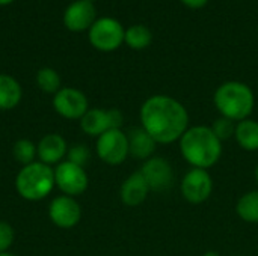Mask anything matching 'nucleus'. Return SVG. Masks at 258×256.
Masks as SVG:
<instances>
[{
	"mask_svg": "<svg viewBox=\"0 0 258 256\" xmlns=\"http://www.w3.org/2000/svg\"><path fill=\"white\" fill-rule=\"evenodd\" d=\"M141 127L162 145L181 139L189 128L186 107L169 95H151L141 106Z\"/></svg>",
	"mask_w": 258,
	"mask_h": 256,
	"instance_id": "obj_1",
	"label": "nucleus"
},
{
	"mask_svg": "<svg viewBox=\"0 0 258 256\" xmlns=\"http://www.w3.org/2000/svg\"><path fill=\"white\" fill-rule=\"evenodd\" d=\"M183 158L198 169L213 167L222 157V142L207 125L189 127L180 139Z\"/></svg>",
	"mask_w": 258,
	"mask_h": 256,
	"instance_id": "obj_2",
	"label": "nucleus"
},
{
	"mask_svg": "<svg viewBox=\"0 0 258 256\" xmlns=\"http://www.w3.org/2000/svg\"><path fill=\"white\" fill-rule=\"evenodd\" d=\"M213 101L221 116L234 122L248 119L255 106L252 89L246 83L237 80H230L218 86L213 95Z\"/></svg>",
	"mask_w": 258,
	"mask_h": 256,
	"instance_id": "obj_3",
	"label": "nucleus"
},
{
	"mask_svg": "<svg viewBox=\"0 0 258 256\" xmlns=\"http://www.w3.org/2000/svg\"><path fill=\"white\" fill-rule=\"evenodd\" d=\"M54 169L42 161H33L21 167L15 177L17 193L26 201H42L54 189Z\"/></svg>",
	"mask_w": 258,
	"mask_h": 256,
	"instance_id": "obj_4",
	"label": "nucleus"
},
{
	"mask_svg": "<svg viewBox=\"0 0 258 256\" xmlns=\"http://www.w3.org/2000/svg\"><path fill=\"white\" fill-rule=\"evenodd\" d=\"M125 29L113 17H100L88 30L89 44L103 53L118 50L124 44Z\"/></svg>",
	"mask_w": 258,
	"mask_h": 256,
	"instance_id": "obj_5",
	"label": "nucleus"
},
{
	"mask_svg": "<svg viewBox=\"0 0 258 256\" xmlns=\"http://www.w3.org/2000/svg\"><path fill=\"white\" fill-rule=\"evenodd\" d=\"M95 151L98 158L110 166H118L124 163L130 155L127 133H124L121 128L109 130L103 133L101 136L97 137Z\"/></svg>",
	"mask_w": 258,
	"mask_h": 256,
	"instance_id": "obj_6",
	"label": "nucleus"
},
{
	"mask_svg": "<svg viewBox=\"0 0 258 256\" xmlns=\"http://www.w3.org/2000/svg\"><path fill=\"white\" fill-rule=\"evenodd\" d=\"M54 183L63 195L76 198L86 192L89 178L85 167L63 160L54 167Z\"/></svg>",
	"mask_w": 258,
	"mask_h": 256,
	"instance_id": "obj_7",
	"label": "nucleus"
},
{
	"mask_svg": "<svg viewBox=\"0 0 258 256\" xmlns=\"http://www.w3.org/2000/svg\"><path fill=\"white\" fill-rule=\"evenodd\" d=\"M180 192L184 201L198 205L206 202L213 192V178L206 169L192 167L180 183Z\"/></svg>",
	"mask_w": 258,
	"mask_h": 256,
	"instance_id": "obj_8",
	"label": "nucleus"
},
{
	"mask_svg": "<svg viewBox=\"0 0 258 256\" xmlns=\"http://www.w3.org/2000/svg\"><path fill=\"white\" fill-rule=\"evenodd\" d=\"M124 116L118 109H89L80 119V128L83 133L92 137H98L109 130L121 128Z\"/></svg>",
	"mask_w": 258,
	"mask_h": 256,
	"instance_id": "obj_9",
	"label": "nucleus"
},
{
	"mask_svg": "<svg viewBox=\"0 0 258 256\" xmlns=\"http://www.w3.org/2000/svg\"><path fill=\"white\" fill-rule=\"evenodd\" d=\"M147 181L150 192L163 193L168 192L174 184V170L171 163L163 157H151L144 161L139 170Z\"/></svg>",
	"mask_w": 258,
	"mask_h": 256,
	"instance_id": "obj_10",
	"label": "nucleus"
},
{
	"mask_svg": "<svg viewBox=\"0 0 258 256\" xmlns=\"http://www.w3.org/2000/svg\"><path fill=\"white\" fill-rule=\"evenodd\" d=\"M53 109L65 119H82L89 110L86 95L76 88H60L53 95Z\"/></svg>",
	"mask_w": 258,
	"mask_h": 256,
	"instance_id": "obj_11",
	"label": "nucleus"
},
{
	"mask_svg": "<svg viewBox=\"0 0 258 256\" xmlns=\"http://www.w3.org/2000/svg\"><path fill=\"white\" fill-rule=\"evenodd\" d=\"M48 217L57 228L71 229L79 225L82 219V208L74 198L59 195L51 199L48 205Z\"/></svg>",
	"mask_w": 258,
	"mask_h": 256,
	"instance_id": "obj_12",
	"label": "nucleus"
},
{
	"mask_svg": "<svg viewBox=\"0 0 258 256\" xmlns=\"http://www.w3.org/2000/svg\"><path fill=\"white\" fill-rule=\"evenodd\" d=\"M95 5L88 0H74L63 11V26L74 33L89 30L97 20Z\"/></svg>",
	"mask_w": 258,
	"mask_h": 256,
	"instance_id": "obj_13",
	"label": "nucleus"
},
{
	"mask_svg": "<svg viewBox=\"0 0 258 256\" xmlns=\"http://www.w3.org/2000/svg\"><path fill=\"white\" fill-rule=\"evenodd\" d=\"M67 152H68V145L65 139L56 133L45 134L36 143V157L39 158V161L48 166L56 164V163L59 164L60 161H63V158L67 157Z\"/></svg>",
	"mask_w": 258,
	"mask_h": 256,
	"instance_id": "obj_14",
	"label": "nucleus"
},
{
	"mask_svg": "<svg viewBox=\"0 0 258 256\" xmlns=\"http://www.w3.org/2000/svg\"><path fill=\"white\" fill-rule=\"evenodd\" d=\"M148 193H150V187L139 170L132 174L128 178H125L119 189V198L122 204L127 207H139L141 204L145 202Z\"/></svg>",
	"mask_w": 258,
	"mask_h": 256,
	"instance_id": "obj_15",
	"label": "nucleus"
},
{
	"mask_svg": "<svg viewBox=\"0 0 258 256\" xmlns=\"http://www.w3.org/2000/svg\"><path fill=\"white\" fill-rule=\"evenodd\" d=\"M128 139V154L136 160H148L153 157L157 142L142 128L135 127L127 133Z\"/></svg>",
	"mask_w": 258,
	"mask_h": 256,
	"instance_id": "obj_16",
	"label": "nucleus"
},
{
	"mask_svg": "<svg viewBox=\"0 0 258 256\" xmlns=\"http://www.w3.org/2000/svg\"><path fill=\"white\" fill-rule=\"evenodd\" d=\"M23 98V89L18 80L9 74H0V110L15 109Z\"/></svg>",
	"mask_w": 258,
	"mask_h": 256,
	"instance_id": "obj_17",
	"label": "nucleus"
},
{
	"mask_svg": "<svg viewBox=\"0 0 258 256\" xmlns=\"http://www.w3.org/2000/svg\"><path fill=\"white\" fill-rule=\"evenodd\" d=\"M234 139L239 146L248 152L258 151V122L248 118L236 124Z\"/></svg>",
	"mask_w": 258,
	"mask_h": 256,
	"instance_id": "obj_18",
	"label": "nucleus"
},
{
	"mask_svg": "<svg viewBox=\"0 0 258 256\" xmlns=\"http://www.w3.org/2000/svg\"><path fill=\"white\" fill-rule=\"evenodd\" d=\"M153 42V32L145 24H133L125 29L124 44L132 50H145Z\"/></svg>",
	"mask_w": 258,
	"mask_h": 256,
	"instance_id": "obj_19",
	"label": "nucleus"
},
{
	"mask_svg": "<svg viewBox=\"0 0 258 256\" xmlns=\"http://www.w3.org/2000/svg\"><path fill=\"white\" fill-rule=\"evenodd\" d=\"M236 213L246 223H258V190L240 196L236 204Z\"/></svg>",
	"mask_w": 258,
	"mask_h": 256,
	"instance_id": "obj_20",
	"label": "nucleus"
},
{
	"mask_svg": "<svg viewBox=\"0 0 258 256\" xmlns=\"http://www.w3.org/2000/svg\"><path fill=\"white\" fill-rule=\"evenodd\" d=\"M35 80H36L38 88H39L42 92H45V94H53V95L60 89V83H62L59 72H57L54 68H50V66L41 68V69L36 72Z\"/></svg>",
	"mask_w": 258,
	"mask_h": 256,
	"instance_id": "obj_21",
	"label": "nucleus"
},
{
	"mask_svg": "<svg viewBox=\"0 0 258 256\" xmlns=\"http://www.w3.org/2000/svg\"><path fill=\"white\" fill-rule=\"evenodd\" d=\"M12 155L20 164H23V166L30 164V163L36 161L35 160V157H36V145L29 139H20L12 146Z\"/></svg>",
	"mask_w": 258,
	"mask_h": 256,
	"instance_id": "obj_22",
	"label": "nucleus"
},
{
	"mask_svg": "<svg viewBox=\"0 0 258 256\" xmlns=\"http://www.w3.org/2000/svg\"><path fill=\"white\" fill-rule=\"evenodd\" d=\"M236 124H237V122H234V121H231V119H228V118L219 116V118L213 122V125H212L210 128H212V131L216 134V137H218L221 142H224V140H228V139L234 137Z\"/></svg>",
	"mask_w": 258,
	"mask_h": 256,
	"instance_id": "obj_23",
	"label": "nucleus"
},
{
	"mask_svg": "<svg viewBox=\"0 0 258 256\" xmlns=\"http://www.w3.org/2000/svg\"><path fill=\"white\" fill-rule=\"evenodd\" d=\"M89 158H91V151L86 145L77 143V145H73L71 148H68V152H67L68 161L85 167V164L89 161Z\"/></svg>",
	"mask_w": 258,
	"mask_h": 256,
	"instance_id": "obj_24",
	"label": "nucleus"
},
{
	"mask_svg": "<svg viewBox=\"0 0 258 256\" xmlns=\"http://www.w3.org/2000/svg\"><path fill=\"white\" fill-rule=\"evenodd\" d=\"M14 240H15L14 228L6 222H0V253H6L8 249L14 244Z\"/></svg>",
	"mask_w": 258,
	"mask_h": 256,
	"instance_id": "obj_25",
	"label": "nucleus"
},
{
	"mask_svg": "<svg viewBox=\"0 0 258 256\" xmlns=\"http://www.w3.org/2000/svg\"><path fill=\"white\" fill-rule=\"evenodd\" d=\"M186 8H189V9H201V8H204L210 0H180Z\"/></svg>",
	"mask_w": 258,
	"mask_h": 256,
	"instance_id": "obj_26",
	"label": "nucleus"
},
{
	"mask_svg": "<svg viewBox=\"0 0 258 256\" xmlns=\"http://www.w3.org/2000/svg\"><path fill=\"white\" fill-rule=\"evenodd\" d=\"M203 256H221V253L216 252V250H209V252H206Z\"/></svg>",
	"mask_w": 258,
	"mask_h": 256,
	"instance_id": "obj_27",
	"label": "nucleus"
},
{
	"mask_svg": "<svg viewBox=\"0 0 258 256\" xmlns=\"http://www.w3.org/2000/svg\"><path fill=\"white\" fill-rule=\"evenodd\" d=\"M15 0H0V6H6V5H11L14 3Z\"/></svg>",
	"mask_w": 258,
	"mask_h": 256,
	"instance_id": "obj_28",
	"label": "nucleus"
},
{
	"mask_svg": "<svg viewBox=\"0 0 258 256\" xmlns=\"http://www.w3.org/2000/svg\"><path fill=\"white\" fill-rule=\"evenodd\" d=\"M254 177H255V181H257V184H258V164H257V167H255V170H254Z\"/></svg>",
	"mask_w": 258,
	"mask_h": 256,
	"instance_id": "obj_29",
	"label": "nucleus"
},
{
	"mask_svg": "<svg viewBox=\"0 0 258 256\" xmlns=\"http://www.w3.org/2000/svg\"><path fill=\"white\" fill-rule=\"evenodd\" d=\"M0 256H15V255H12V253H9V252H6V253H0Z\"/></svg>",
	"mask_w": 258,
	"mask_h": 256,
	"instance_id": "obj_30",
	"label": "nucleus"
},
{
	"mask_svg": "<svg viewBox=\"0 0 258 256\" xmlns=\"http://www.w3.org/2000/svg\"><path fill=\"white\" fill-rule=\"evenodd\" d=\"M88 2H91V3H95L97 0H88Z\"/></svg>",
	"mask_w": 258,
	"mask_h": 256,
	"instance_id": "obj_31",
	"label": "nucleus"
},
{
	"mask_svg": "<svg viewBox=\"0 0 258 256\" xmlns=\"http://www.w3.org/2000/svg\"><path fill=\"white\" fill-rule=\"evenodd\" d=\"M234 256H242V255H234Z\"/></svg>",
	"mask_w": 258,
	"mask_h": 256,
	"instance_id": "obj_32",
	"label": "nucleus"
}]
</instances>
